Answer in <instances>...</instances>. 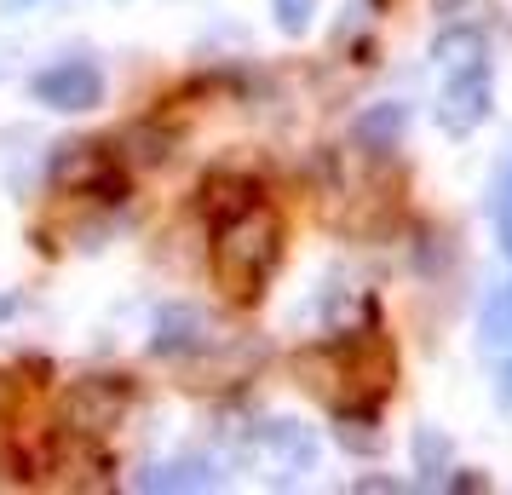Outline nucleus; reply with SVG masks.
Listing matches in <instances>:
<instances>
[{
    "label": "nucleus",
    "instance_id": "obj_1",
    "mask_svg": "<svg viewBox=\"0 0 512 495\" xmlns=\"http://www.w3.org/2000/svg\"><path fill=\"white\" fill-rule=\"evenodd\" d=\"M277 254H282L277 213L259 196H236L231 213L219 219V283H225V294L254 300L265 277L277 271Z\"/></svg>",
    "mask_w": 512,
    "mask_h": 495
}]
</instances>
